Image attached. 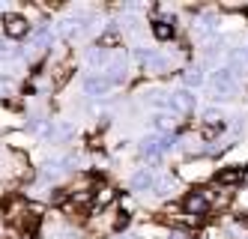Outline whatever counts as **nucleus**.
I'll use <instances>...</instances> for the list:
<instances>
[{
    "instance_id": "f257e3e1",
    "label": "nucleus",
    "mask_w": 248,
    "mask_h": 239,
    "mask_svg": "<svg viewBox=\"0 0 248 239\" xmlns=\"http://www.w3.org/2000/svg\"><path fill=\"white\" fill-rule=\"evenodd\" d=\"M176 146V135H147V138H140V143H138V153H140V159H147V161H162L170 150Z\"/></svg>"
},
{
    "instance_id": "f03ea898",
    "label": "nucleus",
    "mask_w": 248,
    "mask_h": 239,
    "mask_svg": "<svg viewBox=\"0 0 248 239\" xmlns=\"http://www.w3.org/2000/svg\"><path fill=\"white\" fill-rule=\"evenodd\" d=\"M209 90H212V96L216 99H233L239 93V78L230 72L227 66H216L209 72Z\"/></svg>"
},
{
    "instance_id": "7ed1b4c3",
    "label": "nucleus",
    "mask_w": 248,
    "mask_h": 239,
    "mask_svg": "<svg viewBox=\"0 0 248 239\" xmlns=\"http://www.w3.org/2000/svg\"><path fill=\"white\" fill-rule=\"evenodd\" d=\"M33 27H36V24H33L21 9H15V12H9L3 18V39H9V42L18 45V42H24L27 36L33 33Z\"/></svg>"
},
{
    "instance_id": "20e7f679",
    "label": "nucleus",
    "mask_w": 248,
    "mask_h": 239,
    "mask_svg": "<svg viewBox=\"0 0 248 239\" xmlns=\"http://www.w3.org/2000/svg\"><path fill=\"white\" fill-rule=\"evenodd\" d=\"M132 57L144 66L147 75H165V72L170 69V60L165 57L162 51H155V48H144V45H138L132 48Z\"/></svg>"
},
{
    "instance_id": "39448f33",
    "label": "nucleus",
    "mask_w": 248,
    "mask_h": 239,
    "mask_svg": "<svg viewBox=\"0 0 248 239\" xmlns=\"http://www.w3.org/2000/svg\"><path fill=\"white\" fill-rule=\"evenodd\" d=\"M194 108H198V96L191 93V90H183V87H176L168 93V114L173 117H188L194 114Z\"/></svg>"
},
{
    "instance_id": "423d86ee",
    "label": "nucleus",
    "mask_w": 248,
    "mask_h": 239,
    "mask_svg": "<svg viewBox=\"0 0 248 239\" xmlns=\"http://www.w3.org/2000/svg\"><path fill=\"white\" fill-rule=\"evenodd\" d=\"M209 209H212V197H209L206 191L198 189V191L183 194V212H186V215H191V218H206Z\"/></svg>"
},
{
    "instance_id": "0eeeda50",
    "label": "nucleus",
    "mask_w": 248,
    "mask_h": 239,
    "mask_svg": "<svg viewBox=\"0 0 248 239\" xmlns=\"http://www.w3.org/2000/svg\"><path fill=\"white\" fill-rule=\"evenodd\" d=\"M81 90H84V96H90V99H105L114 90V84L105 75H87L81 81Z\"/></svg>"
},
{
    "instance_id": "6e6552de",
    "label": "nucleus",
    "mask_w": 248,
    "mask_h": 239,
    "mask_svg": "<svg viewBox=\"0 0 248 239\" xmlns=\"http://www.w3.org/2000/svg\"><path fill=\"white\" fill-rule=\"evenodd\" d=\"M153 182H155V171H153V168H138V171L129 176V191H132V194L153 191Z\"/></svg>"
},
{
    "instance_id": "1a4fd4ad",
    "label": "nucleus",
    "mask_w": 248,
    "mask_h": 239,
    "mask_svg": "<svg viewBox=\"0 0 248 239\" xmlns=\"http://www.w3.org/2000/svg\"><path fill=\"white\" fill-rule=\"evenodd\" d=\"M203 84H206V72H203V66L194 63V66H186V69L180 72V87H183V90H191V93H194V90H201Z\"/></svg>"
},
{
    "instance_id": "9d476101",
    "label": "nucleus",
    "mask_w": 248,
    "mask_h": 239,
    "mask_svg": "<svg viewBox=\"0 0 248 239\" xmlns=\"http://www.w3.org/2000/svg\"><path fill=\"white\" fill-rule=\"evenodd\" d=\"M84 60H87V66L93 69V75H99V72L108 66V60H111V48H102L96 42V45H90V48L84 51Z\"/></svg>"
},
{
    "instance_id": "9b49d317",
    "label": "nucleus",
    "mask_w": 248,
    "mask_h": 239,
    "mask_svg": "<svg viewBox=\"0 0 248 239\" xmlns=\"http://www.w3.org/2000/svg\"><path fill=\"white\" fill-rule=\"evenodd\" d=\"M173 126H176V117L173 114H168V111H153V117H150L153 135H173Z\"/></svg>"
},
{
    "instance_id": "f8f14e48",
    "label": "nucleus",
    "mask_w": 248,
    "mask_h": 239,
    "mask_svg": "<svg viewBox=\"0 0 248 239\" xmlns=\"http://www.w3.org/2000/svg\"><path fill=\"white\" fill-rule=\"evenodd\" d=\"M153 191H155L158 197H170V194L176 191V176H170V174H155Z\"/></svg>"
},
{
    "instance_id": "ddd939ff",
    "label": "nucleus",
    "mask_w": 248,
    "mask_h": 239,
    "mask_svg": "<svg viewBox=\"0 0 248 239\" xmlns=\"http://www.w3.org/2000/svg\"><path fill=\"white\" fill-rule=\"evenodd\" d=\"M140 99H144V105H150L153 111H168V93L165 90H147Z\"/></svg>"
},
{
    "instance_id": "4468645a",
    "label": "nucleus",
    "mask_w": 248,
    "mask_h": 239,
    "mask_svg": "<svg viewBox=\"0 0 248 239\" xmlns=\"http://www.w3.org/2000/svg\"><path fill=\"white\" fill-rule=\"evenodd\" d=\"M150 30H153V36H155L158 42H168V39H173V33H176L173 21H162V18H158V21H153V24H150Z\"/></svg>"
},
{
    "instance_id": "2eb2a0df",
    "label": "nucleus",
    "mask_w": 248,
    "mask_h": 239,
    "mask_svg": "<svg viewBox=\"0 0 248 239\" xmlns=\"http://www.w3.org/2000/svg\"><path fill=\"white\" fill-rule=\"evenodd\" d=\"M242 179V171L233 168V171H218V182H239Z\"/></svg>"
},
{
    "instance_id": "dca6fc26",
    "label": "nucleus",
    "mask_w": 248,
    "mask_h": 239,
    "mask_svg": "<svg viewBox=\"0 0 248 239\" xmlns=\"http://www.w3.org/2000/svg\"><path fill=\"white\" fill-rule=\"evenodd\" d=\"M9 12H15V6H9V3H0V15H3V18H6Z\"/></svg>"
},
{
    "instance_id": "f3484780",
    "label": "nucleus",
    "mask_w": 248,
    "mask_h": 239,
    "mask_svg": "<svg viewBox=\"0 0 248 239\" xmlns=\"http://www.w3.org/2000/svg\"><path fill=\"white\" fill-rule=\"evenodd\" d=\"M242 60H245V63H248V45H245V51H242Z\"/></svg>"
}]
</instances>
